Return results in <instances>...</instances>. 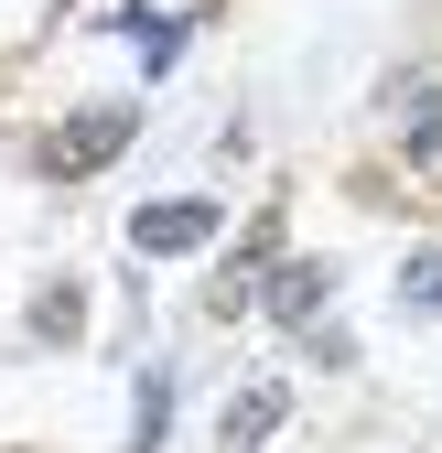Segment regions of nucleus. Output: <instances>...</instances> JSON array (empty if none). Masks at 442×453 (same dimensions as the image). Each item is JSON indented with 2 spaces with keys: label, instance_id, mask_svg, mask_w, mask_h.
Returning <instances> with one entry per match:
<instances>
[{
  "label": "nucleus",
  "instance_id": "obj_2",
  "mask_svg": "<svg viewBox=\"0 0 442 453\" xmlns=\"http://www.w3.org/2000/svg\"><path fill=\"white\" fill-rule=\"evenodd\" d=\"M216 238V205L205 195H173V205H141L130 216V249L141 259H184V249H205Z\"/></svg>",
  "mask_w": 442,
  "mask_h": 453
},
{
  "label": "nucleus",
  "instance_id": "obj_4",
  "mask_svg": "<svg viewBox=\"0 0 442 453\" xmlns=\"http://www.w3.org/2000/svg\"><path fill=\"white\" fill-rule=\"evenodd\" d=\"M313 303H324V270L313 259H292L281 280H270V313H281V324H313Z\"/></svg>",
  "mask_w": 442,
  "mask_h": 453
},
{
  "label": "nucleus",
  "instance_id": "obj_3",
  "mask_svg": "<svg viewBox=\"0 0 442 453\" xmlns=\"http://www.w3.org/2000/svg\"><path fill=\"white\" fill-rule=\"evenodd\" d=\"M270 432H281V378H259V388H238V411H227V453H259Z\"/></svg>",
  "mask_w": 442,
  "mask_h": 453
},
{
  "label": "nucleus",
  "instance_id": "obj_5",
  "mask_svg": "<svg viewBox=\"0 0 442 453\" xmlns=\"http://www.w3.org/2000/svg\"><path fill=\"white\" fill-rule=\"evenodd\" d=\"M162 432H173V378L151 367V378H141V421H130V453H151Z\"/></svg>",
  "mask_w": 442,
  "mask_h": 453
},
{
  "label": "nucleus",
  "instance_id": "obj_6",
  "mask_svg": "<svg viewBox=\"0 0 442 453\" xmlns=\"http://www.w3.org/2000/svg\"><path fill=\"white\" fill-rule=\"evenodd\" d=\"M400 303L410 313H442V249H410L400 259Z\"/></svg>",
  "mask_w": 442,
  "mask_h": 453
},
{
  "label": "nucleus",
  "instance_id": "obj_1",
  "mask_svg": "<svg viewBox=\"0 0 442 453\" xmlns=\"http://www.w3.org/2000/svg\"><path fill=\"white\" fill-rule=\"evenodd\" d=\"M130 151V108H87V119H65L43 141V173H97V162Z\"/></svg>",
  "mask_w": 442,
  "mask_h": 453
}]
</instances>
